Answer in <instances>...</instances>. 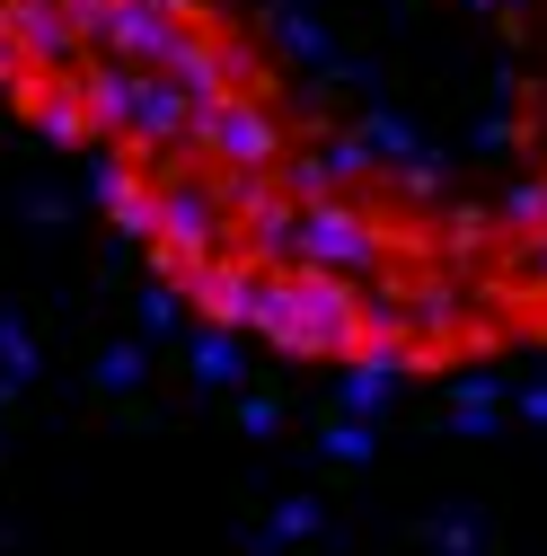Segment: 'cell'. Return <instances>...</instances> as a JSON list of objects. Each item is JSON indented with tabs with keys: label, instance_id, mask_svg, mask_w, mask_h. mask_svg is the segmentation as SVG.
<instances>
[{
	"label": "cell",
	"instance_id": "cell-1",
	"mask_svg": "<svg viewBox=\"0 0 547 556\" xmlns=\"http://www.w3.org/2000/svg\"><path fill=\"white\" fill-rule=\"evenodd\" d=\"M0 98L221 336L362 380L547 354V0H0Z\"/></svg>",
	"mask_w": 547,
	"mask_h": 556
}]
</instances>
